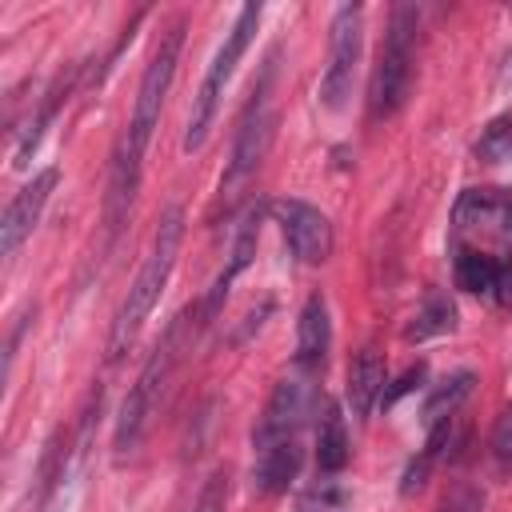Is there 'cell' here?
Masks as SVG:
<instances>
[{
    "label": "cell",
    "mask_w": 512,
    "mask_h": 512,
    "mask_svg": "<svg viewBox=\"0 0 512 512\" xmlns=\"http://www.w3.org/2000/svg\"><path fill=\"white\" fill-rule=\"evenodd\" d=\"M180 240H184V208L172 204V208H164V216L156 224V236H152V248H148V256H144V264H140L128 296H124V304H120V312L112 320L108 360H120L132 348V340L140 336L144 320L152 316V308H156V300H160V292H164V284H168V276L176 268Z\"/></svg>",
    "instance_id": "1"
},
{
    "label": "cell",
    "mask_w": 512,
    "mask_h": 512,
    "mask_svg": "<svg viewBox=\"0 0 512 512\" xmlns=\"http://www.w3.org/2000/svg\"><path fill=\"white\" fill-rule=\"evenodd\" d=\"M416 32H420V8L416 4H396L388 16V32L372 68L368 84V112L372 120H388L404 108L412 92V72H416Z\"/></svg>",
    "instance_id": "2"
},
{
    "label": "cell",
    "mask_w": 512,
    "mask_h": 512,
    "mask_svg": "<svg viewBox=\"0 0 512 512\" xmlns=\"http://www.w3.org/2000/svg\"><path fill=\"white\" fill-rule=\"evenodd\" d=\"M260 16H264V4H244L236 12L220 52L212 56V64H208V72H204V80L196 88V100H192V112H188V128H184V140H180L184 152H200L204 148V140H208L212 124H216V112H220V96H224V88H228V80H232V72L240 64V56L252 44Z\"/></svg>",
    "instance_id": "3"
},
{
    "label": "cell",
    "mask_w": 512,
    "mask_h": 512,
    "mask_svg": "<svg viewBox=\"0 0 512 512\" xmlns=\"http://www.w3.org/2000/svg\"><path fill=\"white\" fill-rule=\"evenodd\" d=\"M184 324H188V312H180V316L164 328L160 344L152 348V356L144 360L136 384L128 388V396H124V404H120L116 432H112V448H116L120 456L140 444V436H144V428H148V420H152V412H156V404H160V396H164V388H168V376H172V368H176V360H180Z\"/></svg>",
    "instance_id": "4"
},
{
    "label": "cell",
    "mask_w": 512,
    "mask_h": 512,
    "mask_svg": "<svg viewBox=\"0 0 512 512\" xmlns=\"http://www.w3.org/2000/svg\"><path fill=\"white\" fill-rule=\"evenodd\" d=\"M272 60L260 76V84L252 88V100L240 116V128H236V144H232V160L224 168V180H220V196L236 200L248 180L256 176V168L264 164L268 148H272V136H276V108H272Z\"/></svg>",
    "instance_id": "5"
},
{
    "label": "cell",
    "mask_w": 512,
    "mask_h": 512,
    "mask_svg": "<svg viewBox=\"0 0 512 512\" xmlns=\"http://www.w3.org/2000/svg\"><path fill=\"white\" fill-rule=\"evenodd\" d=\"M180 48H184V16H176L160 32V40H156V48H152V56L144 64L140 88H136V108H132V120H128L124 136L140 156L148 152L152 128L160 124V108L168 100V88H172V76H176V64H180Z\"/></svg>",
    "instance_id": "6"
},
{
    "label": "cell",
    "mask_w": 512,
    "mask_h": 512,
    "mask_svg": "<svg viewBox=\"0 0 512 512\" xmlns=\"http://www.w3.org/2000/svg\"><path fill=\"white\" fill-rule=\"evenodd\" d=\"M364 52V8L360 4H340L332 16V48H328V68L320 76V100L324 108L340 112L352 96V80L360 68Z\"/></svg>",
    "instance_id": "7"
},
{
    "label": "cell",
    "mask_w": 512,
    "mask_h": 512,
    "mask_svg": "<svg viewBox=\"0 0 512 512\" xmlns=\"http://www.w3.org/2000/svg\"><path fill=\"white\" fill-rule=\"evenodd\" d=\"M272 220L280 224V236L300 264H324L332 256V220L316 204L284 196L272 204Z\"/></svg>",
    "instance_id": "8"
},
{
    "label": "cell",
    "mask_w": 512,
    "mask_h": 512,
    "mask_svg": "<svg viewBox=\"0 0 512 512\" xmlns=\"http://www.w3.org/2000/svg\"><path fill=\"white\" fill-rule=\"evenodd\" d=\"M320 408V392L304 380V376H284L268 404H264V416L252 432V444H272V440H288V436H300V428L308 424V416Z\"/></svg>",
    "instance_id": "9"
},
{
    "label": "cell",
    "mask_w": 512,
    "mask_h": 512,
    "mask_svg": "<svg viewBox=\"0 0 512 512\" xmlns=\"http://www.w3.org/2000/svg\"><path fill=\"white\" fill-rule=\"evenodd\" d=\"M56 168H40L12 200H8V208H4V220H0V252L4 256H16V248L28 240V232L36 228V220H40V212H44V204H48V196H52V188H56Z\"/></svg>",
    "instance_id": "10"
},
{
    "label": "cell",
    "mask_w": 512,
    "mask_h": 512,
    "mask_svg": "<svg viewBox=\"0 0 512 512\" xmlns=\"http://www.w3.org/2000/svg\"><path fill=\"white\" fill-rule=\"evenodd\" d=\"M140 152L128 144V136L120 140L116 148V160H112V176H108V200H104V224H108V248L116 244L120 228L128 224L132 216V200H136V188H140Z\"/></svg>",
    "instance_id": "11"
},
{
    "label": "cell",
    "mask_w": 512,
    "mask_h": 512,
    "mask_svg": "<svg viewBox=\"0 0 512 512\" xmlns=\"http://www.w3.org/2000/svg\"><path fill=\"white\" fill-rule=\"evenodd\" d=\"M300 464H304L300 436L260 444V448H256V464H252V492H260V496H280V492H288V484L300 476Z\"/></svg>",
    "instance_id": "12"
},
{
    "label": "cell",
    "mask_w": 512,
    "mask_h": 512,
    "mask_svg": "<svg viewBox=\"0 0 512 512\" xmlns=\"http://www.w3.org/2000/svg\"><path fill=\"white\" fill-rule=\"evenodd\" d=\"M332 344V320H328V300L320 292H312L300 308V324H296V364L300 368H320Z\"/></svg>",
    "instance_id": "13"
},
{
    "label": "cell",
    "mask_w": 512,
    "mask_h": 512,
    "mask_svg": "<svg viewBox=\"0 0 512 512\" xmlns=\"http://www.w3.org/2000/svg\"><path fill=\"white\" fill-rule=\"evenodd\" d=\"M344 392H348L352 416H360V420L380 404V396H384V356H380V348L364 344L352 356V364H348V388Z\"/></svg>",
    "instance_id": "14"
},
{
    "label": "cell",
    "mask_w": 512,
    "mask_h": 512,
    "mask_svg": "<svg viewBox=\"0 0 512 512\" xmlns=\"http://www.w3.org/2000/svg\"><path fill=\"white\" fill-rule=\"evenodd\" d=\"M316 464L328 476L348 464V428H344V416L332 400H324V416L316 424Z\"/></svg>",
    "instance_id": "15"
},
{
    "label": "cell",
    "mask_w": 512,
    "mask_h": 512,
    "mask_svg": "<svg viewBox=\"0 0 512 512\" xmlns=\"http://www.w3.org/2000/svg\"><path fill=\"white\" fill-rule=\"evenodd\" d=\"M472 384H476V372H452V376H444L432 392H428V400H424V420H428V428L432 424H440V420H448L464 400H468V392H472Z\"/></svg>",
    "instance_id": "16"
},
{
    "label": "cell",
    "mask_w": 512,
    "mask_h": 512,
    "mask_svg": "<svg viewBox=\"0 0 512 512\" xmlns=\"http://www.w3.org/2000/svg\"><path fill=\"white\" fill-rule=\"evenodd\" d=\"M452 328H456V304L444 292H428V300L404 328V340H428V336H444Z\"/></svg>",
    "instance_id": "17"
},
{
    "label": "cell",
    "mask_w": 512,
    "mask_h": 512,
    "mask_svg": "<svg viewBox=\"0 0 512 512\" xmlns=\"http://www.w3.org/2000/svg\"><path fill=\"white\" fill-rule=\"evenodd\" d=\"M476 156H480L484 164H504V160H512V112L496 116V120L480 132Z\"/></svg>",
    "instance_id": "18"
},
{
    "label": "cell",
    "mask_w": 512,
    "mask_h": 512,
    "mask_svg": "<svg viewBox=\"0 0 512 512\" xmlns=\"http://www.w3.org/2000/svg\"><path fill=\"white\" fill-rule=\"evenodd\" d=\"M456 284L464 292H492L496 284V260L480 256V252H460L456 260Z\"/></svg>",
    "instance_id": "19"
},
{
    "label": "cell",
    "mask_w": 512,
    "mask_h": 512,
    "mask_svg": "<svg viewBox=\"0 0 512 512\" xmlns=\"http://www.w3.org/2000/svg\"><path fill=\"white\" fill-rule=\"evenodd\" d=\"M492 460H496V472L500 476L512 472V404L500 412V420L492 428Z\"/></svg>",
    "instance_id": "20"
},
{
    "label": "cell",
    "mask_w": 512,
    "mask_h": 512,
    "mask_svg": "<svg viewBox=\"0 0 512 512\" xmlns=\"http://www.w3.org/2000/svg\"><path fill=\"white\" fill-rule=\"evenodd\" d=\"M224 504H228V472L216 468V472L204 480V488H200L192 512H224Z\"/></svg>",
    "instance_id": "21"
},
{
    "label": "cell",
    "mask_w": 512,
    "mask_h": 512,
    "mask_svg": "<svg viewBox=\"0 0 512 512\" xmlns=\"http://www.w3.org/2000/svg\"><path fill=\"white\" fill-rule=\"evenodd\" d=\"M420 384H424V364H416V368H408V372H404V376H400V380H396L392 388H384V396H380V404H384V408H392V404H396L400 396H408V392H416Z\"/></svg>",
    "instance_id": "22"
},
{
    "label": "cell",
    "mask_w": 512,
    "mask_h": 512,
    "mask_svg": "<svg viewBox=\"0 0 512 512\" xmlns=\"http://www.w3.org/2000/svg\"><path fill=\"white\" fill-rule=\"evenodd\" d=\"M492 296L512 308V260H496V284H492Z\"/></svg>",
    "instance_id": "23"
},
{
    "label": "cell",
    "mask_w": 512,
    "mask_h": 512,
    "mask_svg": "<svg viewBox=\"0 0 512 512\" xmlns=\"http://www.w3.org/2000/svg\"><path fill=\"white\" fill-rule=\"evenodd\" d=\"M28 312L32 308H24L16 320H12V332H8V352H4V372H12V360H16V348H20V332L28 328Z\"/></svg>",
    "instance_id": "24"
},
{
    "label": "cell",
    "mask_w": 512,
    "mask_h": 512,
    "mask_svg": "<svg viewBox=\"0 0 512 512\" xmlns=\"http://www.w3.org/2000/svg\"><path fill=\"white\" fill-rule=\"evenodd\" d=\"M440 512H480V496H476V492H460V496L444 500Z\"/></svg>",
    "instance_id": "25"
}]
</instances>
